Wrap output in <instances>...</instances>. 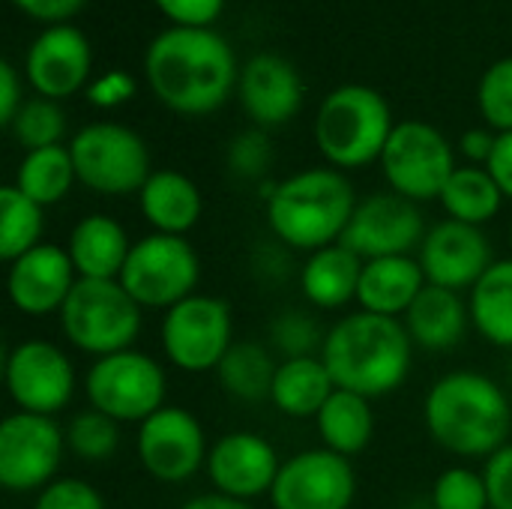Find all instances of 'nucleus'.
Wrapping results in <instances>:
<instances>
[{
	"label": "nucleus",
	"instance_id": "b1692460",
	"mask_svg": "<svg viewBox=\"0 0 512 509\" xmlns=\"http://www.w3.org/2000/svg\"><path fill=\"white\" fill-rule=\"evenodd\" d=\"M363 258L354 255L348 246L333 243L327 249H318L306 255V261L297 270L300 294L303 300L318 312H336L348 303H357Z\"/></svg>",
	"mask_w": 512,
	"mask_h": 509
},
{
	"label": "nucleus",
	"instance_id": "09e8293b",
	"mask_svg": "<svg viewBox=\"0 0 512 509\" xmlns=\"http://www.w3.org/2000/svg\"><path fill=\"white\" fill-rule=\"evenodd\" d=\"M495 141H498V132L489 129V126H477V129H468L462 138H459V153L468 159V165H486L492 159V150H495Z\"/></svg>",
	"mask_w": 512,
	"mask_h": 509
},
{
	"label": "nucleus",
	"instance_id": "a878e982",
	"mask_svg": "<svg viewBox=\"0 0 512 509\" xmlns=\"http://www.w3.org/2000/svg\"><path fill=\"white\" fill-rule=\"evenodd\" d=\"M402 321H405V330H408L414 348L450 351V348L462 345V339L471 327L468 297H462L459 291H450V288L426 285Z\"/></svg>",
	"mask_w": 512,
	"mask_h": 509
},
{
	"label": "nucleus",
	"instance_id": "39448f33",
	"mask_svg": "<svg viewBox=\"0 0 512 509\" xmlns=\"http://www.w3.org/2000/svg\"><path fill=\"white\" fill-rule=\"evenodd\" d=\"M396 129L390 102L369 84H342L330 90L315 111V144L330 168L357 171L381 162Z\"/></svg>",
	"mask_w": 512,
	"mask_h": 509
},
{
	"label": "nucleus",
	"instance_id": "f257e3e1",
	"mask_svg": "<svg viewBox=\"0 0 512 509\" xmlns=\"http://www.w3.org/2000/svg\"><path fill=\"white\" fill-rule=\"evenodd\" d=\"M144 75L168 111L207 117L237 90L240 63L213 27H165L144 51Z\"/></svg>",
	"mask_w": 512,
	"mask_h": 509
},
{
	"label": "nucleus",
	"instance_id": "6ab92c4d",
	"mask_svg": "<svg viewBox=\"0 0 512 509\" xmlns=\"http://www.w3.org/2000/svg\"><path fill=\"white\" fill-rule=\"evenodd\" d=\"M282 471V459L276 447L258 432H225L210 444L207 456V480L213 492L237 498V501H258L270 498L273 483Z\"/></svg>",
	"mask_w": 512,
	"mask_h": 509
},
{
	"label": "nucleus",
	"instance_id": "2eb2a0df",
	"mask_svg": "<svg viewBox=\"0 0 512 509\" xmlns=\"http://www.w3.org/2000/svg\"><path fill=\"white\" fill-rule=\"evenodd\" d=\"M357 498V471L351 459L315 447L282 462L270 492L273 509H351Z\"/></svg>",
	"mask_w": 512,
	"mask_h": 509
},
{
	"label": "nucleus",
	"instance_id": "8fccbe9b",
	"mask_svg": "<svg viewBox=\"0 0 512 509\" xmlns=\"http://www.w3.org/2000/svg\"><path fill=\"white\" fill-rule=\"evenodd\" d=\"M180 509H255L249 501H237V498H228V495H219V492H204V495H195L189 498Z\"/></svg>",
	"mask_w": 512,
	"mask_h": 509
},
{
	"label": "nucleus",
	"instance_id": "473e14b6",
	"mask_svg": "<svg viewBox=\"0 0 512 509\" xmlns=\"http://www.w3.org/2000/svg\"><path fill=\"white\" fill-rule=\"evenodd\" d=\"M45 234V207L30 201L21 189L6 183L0 189V258L6 264L18 261L36 249Z\"/></svg>",
	"mask_w": 512,
	"mask_h": 509
},
{
	"label": "nucleus",
	"instance_id": "6e6552de",
	"mask_svg": "<svg viewBox=\"0 0 512 509\" xmlns=\"http://www.w3.org/2000/svg\"><path fill=\"white\" fill-rule=\"evenodd\" d=\"M69 153L75 162L78 183L96 195H138L153 174L144 138L114 120H96L81 126L69 141Z\"/></svg>",
	"mask_w": 512,
	"mask_h": 509
},
{
	"label": "nucleus",
	"instance_id": "37998d69",
	"mask_svg": "<svg viewBox=\"0 0 512 509\" xmlns=\"http://www.w3.org/2000/svg\"><path fill=\"white\" fill-rule=\"evenodd\" d=\"M489 509H512V444L492 453L483 465Z\"/></svg>",
	"mask_w": 512,
	"mask_h": 509
},
{
	"label": "nucleus",
	"instance_id": "0eeeda50",
	"mask_svg": "<svg viewBox=\"0 0 512 509\" xmlns=\"http://www.w3.org/2000/svg\"><path fill=\"white\" fill-rule=\"evenodd\" d=\"M81 387L87 405L108 414L120 426H141L168 405L165 366L138 348L93 360Z\"/></svg>",
	"mask_w": 512,
	"mask_h": 509
},
{
	"label": "nucleus",
	"instance_id": "f03ea898",
	"mask_svg": "<svg viewBox=\"0 0 512 509\" xmlns=\"http://www.w3.org/2000/svg\"><path fill=\"white\" fill-rule=\"evenodd\" d=\"M423 423L441 450L459 459H489L510 444V393L483 372H447L423 399Z\"/></svg>",
	"mask_w": 512,
	"mask_h": 509
},
{
	"label": "nucleus",
	"instance_id": "412c9836",
	"mask_svg": "<svg viewBox=\"0 0 512 509\" xmlns=\"http://www.w3.org/2000/svg\"><path fill=\"white\" fill-rule=\"evenodd\" d=\"M75 282L78 273L66 246L39 243L36 249H30L27 255L9 264L6 294L21 315L45 318V315H60Z\"/></svg>",
	"mask_w": 512,
	"mask_h": 509
},
{
	"label": "nucleus",
	"instance_id": "7c9ffc66",
	"mask_svg": "<svg viewBox=\"0 0 512 509\" xmlns=\"http://www.w3.org/2000/svg\"><path fill=\"white\" fill-rule=\"evenodd\" d=\"M438 201H441L447 219L486 228L489 222L498 219L507 198L486 165H459L453 171V177L447 180Z\"/></svg>",
	"mask_w": 512,
	"mask_h": 509
},
{
	"label": "nucleus",
	"instance_id": "4be33fe9",
	"mask_svg": "<svg viewBox=\"0 0 512 509\" xmlns=\"http://www.w3.org/2000/svg\"><path fill=\"white\" fill-rule=\"evenodd\" d=\"M426 285L429 282H426V273H423L417 255H393V258L363 261L357 306H360V312L402 321Z\"/></svg>",
	"mask_w": 512,
	"mask_h": 509
},
{
	"label": "nucleus",
	"instance_id": "603ef678",
	"mask_svg": "<svg viewBox=\"0 0 512 509\" xmlns=\"http://www.w3.org/2000/svg\"><path fill=\"white\" fill-rule=\"evenodd\" d=\"M510 387H512V372H510Z\"/></svg>",
	"mask_w": 512,
	"mask_h": 509
},
{
	"label": "nucleus",
	"instance_id": "c85d7f7f",
	"mask_svg": "<svg viewBox=\"0 0 512 509\" xmlns=\"http://www.w3.org/2000/svg\"><path fill=\"white\" fill-rule=\"evenodd\" d=\"M471 327L495 348L512 351V258H498L468 291Z\"/></svg>",
	"mask_w": 512,
	"mask_h": 509
},
{
	"label": "nucleus",
	"instance_id": "4c0bfd02",
	"mask_svg": "<svg viewBox=\"0 0 512 509\" xmlns=\"http://www.w3.org/2000/svg\"><path fill=\"white\" fill-rule=\"evenodd\" d=\"M477 108L489 129L512 132V57L489 63L477 84Z\"/></svg>",
	"mask_w": 512,
	"mask_h": 509
},
{
	"label": "nucleus",
	"instance_id": "9b49d317",
	"mask_svg": "<svg viewBox=\"0 0 512 509\" xmlns=\"http://www.w3.org/2000/svg\"><path fill=\"white\" fill-rule=\"evenodd\" d=\"M378 165L387 189L414 204L438 201L447 180L459 168L450 138L426 120L396 123Z\"/></svg>",
	"mask_w": 512,
	"mask_h": 509
},
{
	"label": "nucleus",
	"instance_id": "a19ab883",
	"mask_svg": "<svg viewBox=\"0 0 512 509\" xmlns=\"http://www.w3.org/2000/svg\"><path fill=\"white\" fill-rule=\"evenodd\" d=\"M135 90H138V84H135V78H132L126 69H108V72L96 75V78L87 84L84 93H87V102H90V105L111 111V108L126 105V102L135 96Z\"/></svg>",
	"mask_w": 512,
	"mask_h": 509
},
{
	"label": "nucleus",
	"instance_id": "5701e85b",
	"mask_svg": "<svg viewBox=\"0 0 512 509\" xmlns=\"http://www.w3.org/2000/svg\"><path fill=\"white\" fill-rule=\"evenodd\" d=\"M138 210L156 234L186 237L201 222L204 195L189 174L177 168H159L138 192Z\"/></svg>",
	"mask_w": 512,
	"mask_h": 509
},
{
	"label": "nucleus",
	"instance_id": "393cba45",
	"mask_svg": "<svg viewBox=\"0 0 512 509\" xmlns=\"http://www.w3.org/2000/svg\"><path fill=\"white\" fill-rule=\"evenodd\" d=\"M132 240L126 228L108 213H87L75 222L66 240V252L78 279H120Z\"/></svg>",
	"mask_w": 512,
	"mask_h": 509
},
{
	"label": "nucleus",
	"instance_id": "20e7f679",
	"mask_svg": "<svg viewBox=\"0 0 512 509\" xmlns=\"http://www.w3.org/2000/svg\"><path fill=\"white\" fill-rule=\"evenodd\" d=\"M321 360L339 390L381 399L408 381L414 342L405 330V321L354 312L342 315L327 330Z\"/></svg>",
	"mask_w": 512,
	"mask_h": 509
},
{
	"label": "nucleus",
	"instance_id": "58836bf2",
	"mask_svg": "<svg viewBox=\"0 0 512 509\" xmlns=\"http://www.w3.org/2000/svg\"><path fill=\"white\" fill-rule=\"evenodd\" d=\"M228 171L237 180H261L267 177L270 165H273V141L267 135V129H246L237 132L228 144Z\"/></svg>",
	"mask_w": 512,
	"mask_h": 509
},
{
	"label": "nucleus",
	"instance_id": "c03bdc74",
	"mask_svg": "<svg viewBox=\"0 0 512 509\" xmlns=\"http://www.w3.org/2000/svg\"><path fill=\"white\" fill-rule=\"evenodd\" d=\"M252 273L264 285H279L291 276V249L279 243L276 237L261 240L258 249L252 252Z\"/></svg>",
	"mask_w": 512,
	"mask_h": 509
},
{
	"label": "nucleus",
	"instance_id": "f704fd0d",
	"mask_svg": "<svg viewBox=\"0 0 512 509\" xmlns=\"http://www.w3.org/2000/svg\"><path fill=\"white\" fill-rule=\"evenodd\" d=\"M9 132H12L15 144L24 147V153L54 147V144H63L66 114H63L60 102L45 99V96H33V99H24L21 111L9 123Z\"/></svg>",
	"mask_w": 512,
	"mask_h": 509
},
{
	"label": "nucleus",
	"instance_id": "dca6fc26",
	"mask_svg": "<svg viewBox=\"0 0 512 509\" xmlns=\"http://www.w3.org/2000/svg\"><path fill=\"white\" fill-rule=\"evenodd\" d=\"M426 231L429 228L420 204L387 189L357 201V210L342 234V246H348L363 261L417 255Z\"/></svg>",
	"mask_w": 512,
	"mask_h": 509
},
{
	"label": "nucleus",
	"instance_id": "c9c22d12",
	"mask_svg": "<svg viewBox=\"0 0 512 509\" xmlns=\"http://www.w3.org/2000/svg\"><path fill=\"white\" fill-rule=\"evenodd\" d=\"M327 330H321L318 318L306 309H282L270 321V351H276L282 360L297 357H321Z\"/></svg>",
	"mask_w": 512,
	"mask_h": 509
},
{
	"label": "nucleus",
	"instance_id": "1a4fd4ad",
	"mask_svg": "<svg viewBox=\"0 0 512 509\" xmlns=\"http://www.w3.org/2000/svg\"><path fill=\"white\" fill-rule=\"evenodd\" d=\"M201 258L186 237L174 234H144L132 240L120 285L141 309L168 312L186 297L198 294Z\"/></svg>",
	"mask_w": 512,
	"mask_h": 509
},
{
	"label": "nucleus",
	"instance_id": "a18cd8bd",
	"mask_svg": "<svg viewBox=\"0 0 512 509\" xmlns=\"http://www.w3.org/2000/svg\"><path fill=\"white\" fill-rule=\"evenodd\" d=\"M12 3L18 12L30 15L33 21H42L45 27L51 24H66L72 21V15L87 3V0H6Z\"/></svg>",
	"mask_w": 512,
	"mask_h": 509
},
{
	"label": "nucleus",
	"instance_id": "bb28decb",
	"mask_svg": "<svg viewBox=\"0 0 512 509\" xmlns=\"http://www.w3.org/2000/svg\"><path fill=\"white\" fill-rule=\"evenodd\" d=\"M336 384L321 357L279 360L270 405L288 420H315L324 402L333 396Z\"/></svg>",
	"mask_w": 512,
	"mask_h": 509
},
{
	"label": "nucleus",
	"instance_id": "f3484780",
	"mask_svg": "<svg viewBox=\"0 0 512 509\" xmlns=\"http://www.w3.org/2000/svg\"><path fill=\"white\" fill-rule=\"evenodd\" d=\"M93 48L72 21L45 27L27 48L24 78L45 99H69L93 81Z\"/></svg>",
	"mask_w": 512,
	"mask_h": 509
},
{
	"label": "nucleus",
	"instance_id": "2f4dec72",
	"mask_svg": "<svg viewBox=\"0 0 512 509\" xmlns=\"http://www.w3.org/2000/svg\"><path fill=\"white\" fill-rule=\"evenodd\" d=\"M75 183H78V174H75L69 144H54V147L24 153L12 180V186L21 189L39 207L60 204L72 192Z\"/></svg>",
	"mask_w": 512,
	"mask_h": 509
},
{
	"label": "nucleus",
	"instance_id": "e433bc0d",
	"mask_svg": "<svg viewBox=\"0 0 512 509\" xmlns=\"http://www.w3.org/2000/svg\"><path fill=\"white\" fill-rule=\"evenodd\" d=\"M429 504L432 509H489L483 471H474L468 465H453L441 471L432 483Z\"/></svg>",
	"mask_w": 512,
	"mask_h": 509
},
{
	"label": "nucleus",
	"instance_id": "3c124183",
	"mask_svg": "<svg viewBox=\"0 0 512 509\" xmlns=\"http://www.w3.org/2000/svg\"><path fill=\"white\" fill-rule=\"evenodd\" d=\"M510 246H512V222H510Z\"/></svg>",
	"mask_w": 512,
	"mask_h": 509
},
{
	"label": "nucleus",
	"instance_id": "49530a36",
	"mask_svg": "<svg viewBox=\"0 0 512 509\" xmlns=\"http://www.w3.org/2000/svg\"><path fill=\"white\" fill-rule=\"evenodd\" d=\"M24 105V93H21V75L15 72L12 60H0V123L9 129V123L15 120V114Z\"/></svg>",
	"mask_w": 512,
	"mask_h": 509
},
{
	"label": "nucleus",
	"instance_id": "9d476101",
	"mask_svg": "<svg viewBox=\"0 0 512 509\" xmlns=\"http://www.w3.org/2000/svg\"><path fill=\"white\" fill-rule=\"evenodd\" d=\"M159 342L168 366L186 375L216 372L234 339V312L222 297L192 294L162 312Z\"/></svg>",
	"mask_w": 512,
	"mask_h": 509
},
{
	"label": "nucleus",
	"instance_id": "a211bd4d",
	"mask_svg": "<svg viewBox=\"0 0 512 509\" xmlns=\"http://www.w3.org/2000/svg\"><path fill=\"white\" fill-rule=\"evenodd\" d=\"M417 261L429 285L462 294L471 291L498 258L483 228L456 219H441L426 231L417 249Z\"/></svg>",
	"mask_w": 512,
	"mask_h": 509
},
{
	"label": "nucleus",
	"instance_id": "79ce46f5",
	"mask_svg": "<svg viewBox=\"0 0 512 509\" xmlns=\"http://www.w3.org/2000/svg\"><path fill=\"white\" fill-rule=\"evenodd\" d=\"M171 27H213L225 0H153Z\"/></svg>",
	"mask_w": 512,
	"mask_h": 509
},
{
	"label": "nucleus",
	"instance_id": "cd10ccee",
	"mask_svg": "<svg viewBox=\"0 0 512 509\" xmlns=\"http://www.w3.org/2000/svg\"><path fill=\"white\" fill-rule=\"evenodd\" d=\"M315 429H318L321 447H327V450H333V453H339L345 459L360 456L375 438L372 399L336 387L333 396L318 411Z\"/></svg>",
	"mask_w": 512,
	"mask_h": 509
},
{
	"label": "nucleus",
	"instance_id": "de8ad7c7",
	"mask_svg": "<svg viewBox=\"0 0 512 509\" xmlns=\"http://www.w3.org/2000/svg\"><path fill=\"white\" fill-rule=\"evenodd\" d=\"M489 174L495 177V183L501 186L504 198L512 201V132H501L492 150V159L486 162Z\"/></svg>",
	"mask_w": 512,
	"mask_h": 509
},
{
	"label": "nucleus",
	"instance_id": "c756f323",
	"mask_svg": "<svg viewBox=\"0 0 512 509\" xmlns=\"http://www.w3.org/2000/svg\"><path fill=\"white\" fill-rule=\"evenodd\" d=\"M276 369H279V363L270 348H264L261 342H252V339H240L231 345V351L219 363L216 381H219L222 393L231 396L234 402L258 405V402H270Z\"/></svg>",
	"mask_w": 512,
	"mask_h": 509
},
{
	"label": "nucleus",
	"instance_id": "ddd939ff",
	"mask_svg": "<svg viewBox=\"0 0 512 509\" xmlns=\"http://www.w3.org/2000/svg\"><path fill=\"white\" fill-rule=\"evenodd\" d=\"M135 456L147 477L165 486H183L207 468L210 444L201 420L180 408L165 405L135 432Z\"/></svg>",
	"mask_w": 512,
	"mask_h": 509
},
{
	"label": "nucleus",
	"instance_id": "ea45409f",
	"mask_svg": "<svg viewBox=\"0 0 512 509\" xmlns=\"http://www.w3.org/2000/svg\"><path fill=\"white\" fill-rule=\"evenodd\" d=\"M33 509H105V501L87 480L57 477L36 495Z\"/></svg>",
	"mask_w": 512,
	"mask_h": 509
},
{
	"label": "nucleus",
	"instance_id": "4468645a",
	"mask_svg": "<svg viewBox=\"0 0 512 509\" xmlns=\"http://www.w3.org/2000/svg\"><path fill=\"white\" fill-rule=\"evenodd\" d=\"M3 381L18 411L42 417L66 411L78 387L75 363L48 339H24L12 345L3 360Z\"/></svg>",
	"mask_w": 512,
	"mask_h": 509
},
{
	"label": "nucleus",
	"instance_id": "72a5a7b5",
	"mask_svg": "<svg viewBox=\"0 0 512 509\" xmlns=\"http://www.w3.org/2000/svg\"><path fill=\"white\" fill-rule=\"evenodd\" d=\"M63 432H66V450L78 462H87V465H102L114 459V453L120 450V438H123L120 423L90 405L72 414Z\"/></svg>",
	"mask_w": 512,
	"mask_h": 509
},
{
	"label": "nucleus",
	"instance_id": "f8f14e48",
	"mask_svg": "<svg viewBox=\"0 0 512 509\" xmlns=\"http://www.w3.org/2000/svg\"><path fill=\"white\" fill-rule=\"evenodd\" d=\"M66 453V432L54 417L15 411L0 423V486L15 495H39L57 480Z\"/></svg>",
	"mask_w": 512,
	"mask_h": 509
},
{
	"label": "nucleus",
	"instance_id": "423d86ee",
	"mask_svg": "<svg viewBox=\"0 0 512 509\" xmlns=\"http://www.w3.org/2000/svg\"><path fill=\"white\" fill-rule=\"evenodd\" d=\"M57 321L75 351L99 360L135 348L144 309L129 297L120 279H78Z\"/></svg>",
	"mask_w": 512,
	"mask_h": 509
},
{
	"label": "nucleus",
	"instance_id": "aec40b11",
	"mask_svg": "<svg viewBox=\"0 0 512 509\" xmlns=\"http://www.w3.org/2000/svg\"><path fill=\"white\" fill-rule=\"evenodd\" d=\"M237 96L246 117L258 129H276L300 114L306 87L288 57L276 51H258L240 66Z\"/></svg>",
	"mask_w": 512,
	"mask_h": 509
},
{
	"label": "nucleus",
	"instance_id": "7ed1b4c3",
	"mask_svg": "<svg viewBox=\"0 0 512 509\" xmlns=\"http://www.w3.org/2000/svg\"><path fill=\"white\" fill-rule=\"evenodd\" d=\"M270 237L291 252H318L342 243V234L357 210L354 183L330 165L303 168L261 189Z\"/></svg>",
	"mask_w": 512,
	"mask_h": 509
}]
</instances>
